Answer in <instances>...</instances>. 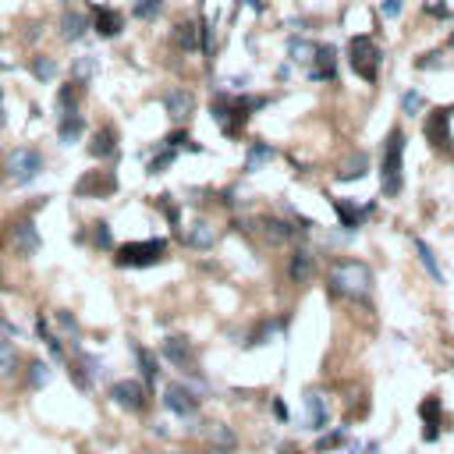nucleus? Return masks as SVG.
Instances as JSON below:
<instances>
[{
    "instance_id": "ea45409f",
    "label": "nucleus",
    "mask_w": 454,
    "mask_h": 454,
    "mask_svg": "<svg viewBox=\"0 0 454 454\" xmlns=\"http://www.w3.org/2000/svg\"><path fill=\"white\" fill-rule=\"evenodd\" d=\"M57 323H60L64 334H71V341H78V320H75L71 313H57Z\"/></svg>"
},
{
    "instance_id": "49530a36",
    "label": "nucleus",
    "mask_w": 454,
    "mask_h": 454,
    "mask_svg": "<svg viewBox=\"0 0 454 454\" xmlns=\"http://www.w3.org/2000/svg\"><path fill=\"white\" fill-rule=\"evenodd\" d=\"M217 440L231 447V444H234V433H231V430H217Z\"/></svg>"
},
{
    "instance_id": "f257e3e1",
    "label": "nucleus",
    "mask_w": 454,
    "mask_h": 454,
    "mask_svg": "<svg viewBox=\"0 0 454 454\" xmlns=\"http://www.w3.org/2000/svg\"><path fill=\"white\" fill-rule=\"evenodd\" d=\"M330 291L348 298V302H362V298H369L373 291V270L366 263H358V259H344V263H334L330 266Z\"/></svg>"
},
{
    "instance_id": "a878e982",
    "label": "nucleus",
    "mask_w": 454,
    "mask_h": 454,
    "mask_svg": "<svg viewBox=\"0 0 454 454\" xmlns=\"http://www.w3.org/2000/svg\"><path fill=\"white\" fill-rule=\"evenodd\" d=\"M415 252H419V263L426 266V274L437 281V284H444V270H440V263H437V256H433V249L426 245V241H419L415 238Z\"/></svg>"
},
{
    "instance_id": "393cba45",
    "label": "nucleus",
    "mask_w": 454,
    "mask_h": 454,
    "mask_svg": "<svg viewBox=\"0 0 454 454\" xmlns=\"http://www.w3.org/2000/svg\"><path fill=\"white\" fill-rule=\"evenodd\" d=\"M96 68H100V60H96L93 53H82V57H75V64H71V75H75V82L89 85V82H93V75H96Z\"/></svg>"
},
{
    "instance_id": "3c124183",
    "label": "nucleus",
    "mask_w": 454,
    "mask_h": 454,
    "mask_svg": "<svg viewBox=\"0 0 454 454\" xmlns=\"http://www.w3.org/2000/svg\"><path fill=\"white\" fill-rule=\"evenodd\" d=\"M60 4H68V0H60Z\"/></svg>"
},
{
    "instance_id": "4468645a",
    "label": "nucleus",
    "mask_w": 454,
    "mask_h": 454,
    "mask_svg": "<svg viewBox=\"0 0 454 454\" xmlns=\"http://www.w3.org/2000/svg\"><path fill=\"white\" fill-rule=\"evenodd\" d=\"M164 110L171 114V121H189V114L195 110V96L189 93V89H171V93L164 96Z\"/></svg>"
},
{
    "instance_id": "a211bd4d",
    "label": "nucleus",
    "mask_w": 454,
    "mask_h": 454,
    "mask_svg": "<svg viewBox=\"0 0 454 454\" xmlns=\"http://www.w3.org/2000/svg\"><path fill=\"white\" fill-rule=\"evenodd\" d=\"M82 132H85V121H82L78 110H64V114H60V125H57V139L60 142L71 146V142H78Z\"/></svg>"
},
{
    "instance_id": "aec40b11",
    "label": "nucleus",
    "mask_w": 454,
    "mask_h": 454,
    "mask_svg": "<svg viewBox=\"0 0 454 454\" xmlns=\"http://www.w3.org/2000/svg\"><path fill=\"white\" fill-rule=\"evenodd\" d=\"M330 202H334V209H338V217H341V227H348V231H355L358 224H362V217H366L369 213V209L373 206H351L348 199H330Z\"/></svg>"
},
{
    "instance_id": "ddd939ff",
    "label": "nucleus",
    "mask_w": 454,
    "mask_h": 454,
    "mask_svg": "<svg viewBox=\"0 0 454 454\" xmlns=\"http://www.w3.org/2000/svg\"><path fill=\"white\" fill-rule=\"evenodd\" d=\"M11 245L21 252V256H36L40 252V231L33 220H18L11 227Z\"/></svg>"
},
{
    "instance_id": "8fccbe9b",
    "label": "nucleus",
    "mask_w": 454,
    "mask_h": 454,
    "mask_svg": "<svg viewBox=\"0 0 454 454\" xmlns=\"http://www.w3.org/2000/svg\"><path fill=\"white\" fill-rule=\"evenodd\" d=\"M451 46H454V36H451Z\"/></svg>"
},
{
    "instance_id": "f8f14e48",
    "label": "nucleus",
    "mask_w": 454,
    "mask_h": 454,
    "mask_svg": "<svg viewBox=\"0 0 454 454\" xmlns=\"http://www.w3.org/2000/svg\"><path fill=\"white\" fill-rule=\"evenodd\" d=\"M338 50L334 46H330V43H320L316 46V53H313V68H309V78L313 82H330V78H334V71H338V64H334V57Z\"/></svg>"
},
{
    "instance_id": "37998d69",
    "label": "nucleus",
    "mask_w": 454,
    "mask_h": 454,
    "mask_svg": "<svg viewBox=\"0 0 454 454\" xmlns=\"http://www.w3.org/2000/svg\"><path fill=\"white\" fill-rule=\"evenodd\" d=\"M401 4H405V0H383V15H387V18H398V15H401Z\"/></svg>"
},
{
    "instance_id": "7c9ffc66",
    "label": "nucleus",
    "mask_w": 454,
    "mask_h": 454,
    "mask_svg": "<svg viewBox=\"0 0 454 454\" xmlns=\"http://www.w3.org/2000/svg\"><path fill=\"white\" fill-rule=\"evenodd\" d=\"M263 227H266L270 241H291V238H295V227H291L288 220H277V217H266Z\"/></svg>"
},
{
    "instance_id": "20e7f679",
    "label": "nucleus",
    "mask_w": 454,
    "mask_h": 454,
    "mask_svg": "<svg viewBox=\"0 0 454 454\" xmlns=\"http://www.w3.org/2000/svg\"><path fill=\"white\" fill-rule=\"evenodd\" d=\"M380 46L369 40V36H351V43H348V64H351V71L362 78V82H376V75H380Z\"/></svg>"
},
{
    "instance_id": "412c9836",
    "label": "nucleus",
    "mask_w": 454,
    "mask_h": 454,
    "mask_svg": "<svg viewBox=\"0 0 454 454\" xmlns=\"http://www.w3.org/2000/svg\"><path fill=\"white\" fill-rule=\"evenodd\" d=\"M85 28H89V18L78 15V11H64V18H60V36H64L68 43H78L85 36Z\"/></svg>"
},
{
    "instance_id": "5701e85b",
    "label": "nucleus",
    "mask_w": 454,
    "mask_h": 454,
    "mask_svg": "<svg viewBox=\"0 0 454 454\" xmlns=\"http://www.w3.org/2000/svg\"><path fill=\"white\" fill-rule=\"evenodd\" d=\"M199 33H202V25H195V21H181L177 28H174V43L181 46V50H199Z\"/></svg>"
},
{
    "instance_id": "7ed1b4c3",
    "label": "nucleus",
    "mask_w": 454,
    "mask_h": 454,
    "mask_svg": "<svg viewBox=\"0 0 454 454\" xmlns=\"http://www.w3.org/2000/svg\"><path fill=\"white\" fill-rule=\"evenodd\" d=\"M401 164H405V132L394 128L383 142V160H380V189L387 199L401 195L405 177H401Z\"/></svg>"
},
{
    "instance_id": "a18cd8bd",
    "label": "nucleus",
    "mask_w": 454,
    "mask_h": 454,
    "mask_svg": "<svg viewBox=\"0 0 454 454\" xmlns=\"http://www.w3.org/2000/svg\"><path fill=\"white\" fill-rule=\"evenodd\" d=\"M405 110H408V114H415V110H419V96H415V93H408V96H405Z\"/></svg>"
},
{
    "instance_id": "58836bf2",
    "label": "nucleus",
    "mask_w": 454,
    "mask_h": 454,
    "mask_svg": "<svg viewBox=\"0 0 454 454\" xmlns=\"http://www.w3.org/2000/svg\"><path fill=\"white\" fill-rule=\"evenodd\" d=\"M93 241H96L100 249H110L114 245V241H110V224H103V220L93 224Z\"/></svg>"
},
{
    "instance_id": "c03bdc74",
    "label": "nucleus",
    "mask_w": 454,
    "mask_h": 454,
    "mask_svg": "<svg viewBox=\"0 0 454 454\" xmlns=\"http://www.w3.org/2000/svg\"><path fill=\"white\" fill-rule=\"evenodd\" d=\"M181 142H189V132H171V135L164 139V146H171V149H177Z\"/></svg>"
},
{
    "instance_id": "c85d7f7f",
    "label": "nucleus",
    "mask_w": 454,
    "mask_h": 454,
    "mask_svg": "<svg viewBox=\"0 0 454 454\" xmlns=\"http://www.w3.org/2000/svg\"><path fill=\"white\" fill-rule=\"evenodd\" d=\"M366 167H369V157H366V153H355L348 164H341L338 177H341V181H355V177H362V174H366Z\"/></svg>"
},
{
    "instance_id": "de8ad7c7",
    "label": "nucleus",
    "mask_w": 454,
    "mask_h": 454,
    "mask_svg": "<svg viewBox=\"0 0 454 454\" xmlns=\"http://www.w3.org/2000/svg\"><path fill=\"white\" fill-rule=\"evenodd\" d=\"M274 415H277V419H288V408H284V401H274Z\"/></svg>"
},
{
    "instance_id": "e433bc0d",
    "label": "nucleus",
    "mask_w": 454,
    "mask_h": 454,
    "mask_svg": "<svg viewBox=\"0 0 454 454\" xmlns=\"http://www.w3.org/2000/svg\"><path fill=\"white\" fill-rule=\"evenodd\" d=\"M36 334H40V338H43V341L50 344V351H53V355H64V344H60V341H57V338L50 334V326H46V320H43V316L36 320Z\"/></svg>"
},
{
    "instance_id": "4be33fe9",
    "label": "nucleus",
    "mask_w": 454,
    "mask_h": 454,
    "mask_svg": "<svg viewBox=\"0 0 454 454\" xmlns=\"http://www.w3.org/2000/svg\"><path fill=\"white\" fill-rule=\"evenodd\" d=\"M306 426L309 430H323L326 426V405H323V398L320 394H306Z\"/></svg>"
},
{
    "instance_id": "b1692460",
    "label": "nucleus",
    "mask_w": 454,
    "mask_h": 454,
    "mask_svg": "<svg viewBox=\"0 0 454 454\" xmlns=\"http://www.w3.org/2000/svg\"><path fill=\"white\" fill-rule=\"evenodd\" d=\"M213 241H217V234H213V227H209L206 220L192 224V231H189V245H192V249L209 252V249H213Z\"/></svg>"
},
{
    "instance_id": "9b49d317",
    "label": "nucleus",
    "mask_w": 454,
    "mask_h": 454,
    "mask_svg": "<svg viewBox=\"0 0 454 454\" xmlns=\"http://www.w3.org/2000/svg\"><path fill=\"white\" fill-rule=\"evenodd\" d=\"M422 132H426V139L433 146H447L451 142V107H440L433 114H426V125H422Z\"/></svg>"
},
{
    "instance_id": "2f4dec72",
    "label": "nucleus",
    "mask_w": 454,
    "mask_h": 454,
    "mask_svg": "<svg viewBox=\"0 0 454 454\" xmlns=\"http://www.w3.org/2000/svg\"><path fill=\"white\" fill-rule=\"evenodd\" d=\"M266 160H274V149L263 146V142H252V146H249V157H245V171H256V167H263Z\"/></svg>"
},
{
    "instance_id": "f704fd0d",
    "label": "nucleus",
    "mask_w": 454,
    "mask_h": 454,
    "mask_svg": "<svg viewBox=\"0 0 454 454\" xmlns=\"http://www.w3.org/2000/svg\"><path fill=\"white\" fill-rule=\"evenodd\" d=\"M174 157H177V149H171V146H164V153L160 157H153L149 160V174H164L171 164H174Z\"/></svg>"
},
{
    "instance_id": "423d86ee",
    "label": "nucleus",
    "mask_w": 454,
    "mask_h": 454,
    "mask_svg": "<svg viewBox=\"0 0 454 454\" xmlns=\"http://www.w3.org/2000/svg\"><path fill=\"white\" fill-rule=\"evenodd\" d=\"M40 171H43V153L33 146H18L8 157V177L15 185H28L33 177H40Z\"/></svg>"
},
{
    "instance_id": "1a4fd4ad",
    "label": "nucleus",
    "mask_w": 454,
    "mask_h": 454,
    "mask_svg": "<svg viewBox=\"0 0 454 454\" xmlns=\"http://www.w3.org/2000/svg\"><path fill=\"white\" fill-rule=\"evenodd\" d=\"M160 351H164V358L171 362L174 369L199 373V369H195V351H192V341H189V338H167Z\"/></svg>"
},
{
    "instance_id": "dca6fc26",
    "label": "nucleus",
    "mask_w": 454,
    "mask_h": 454,
    "mask_svg": "<svg viewBox=\"0 0 454 454\" xmlns=\"http://www.w3.org/2000/svg\"><path fill=\"white\" fill-rule=\"evenodd\" d=\"M93 28L103 40H114V36H121V28H125V18L114 8H93Z\"/></svg>"
},
{
    "instance_id": "4c0bfd02",
    "label": "nucleus",
    "mask_w": 454,
    "mask_h": 454,
    "mask_svg": "<svg viewBox=\"0 0 454 454\" xmlns=\"http://www.w3.org/2000/svg\"><path fill=\"white\" fill-rule=\"evenodd\" d=\"M164 0H135V18H157Z\"/></svg>"
},
{
    "instance_id": "cd10ccee",
    "label": "nucleus",
    "mask_w": 454,
    "mask_h": 454,
    "mask_svg": "<svg viewBox=\"0 0 454 454\" xmlns=\"http://www.w3.org/2000/svg\"><path fill=\"white\" fill-rule=\"evenodd\" d=\"M135 358H139V369H142V380L146 383H157V355L149 351V348H142V344H135Z\"/></svg>"
},
{
    "instance_id": "2eb2a0df",
    "label": "nucleus",
    "mask_w": 454,
    "mask_h": 454,
    "mask_svg": "<svg viewBox=\"0 0 454 454\" xmlns=\"http://www.w3.org/2000/svg\"><path fill=\"white\" fill-rule=\"evenodd\" d=\"M419 415H422V440H437L440 437V398L430 394L426 401L419 405Z\"/></svg>"
},
{
    "instance_id": "39448f33",
    "label": "nucleus",
    "mask_w": 454,
    "mask_h": 454,
    "mask_svg": "<svg viewBox=\"0 0 454 454\" xmlns=\"http://www.w3.org/2000/svg\"><path fill=\"white\" fill-rule=\"evenodd\" d=\"M167 252V241L164 238H149V241H128V245L117 249V266H153L160 263Z\"/></svg>"
},
{
    "instance_id": "bb28decb",
    "label": "nucleus",
    "mask_w": 454,
    "mask_h": 454,
    "mask_svg": "<svg viewBox=\"0 0 454 454\" xmlns=\"http://www.w3.org/2000/svg\"><path fill=\"white\" fill-rule=\"evenodd\" d=\"M82 82H68V85H60V93H57V107H60V114H64V110H78V96H82Z\"/></svg>"
},
{
    "instance_id": "473e14b6",
    "label": "nucleus",
    "mask_w": 454,
    "mask_h": 454,
    "mask_svg": "<svg viewBox=\"0 0 454 454\" xmlns=\"http://www.w3.org/2000/svg\"><path fill=\"white\" fill-rule=\"evenodd\" d=\"M28 68H33V75H36L40 82H50V78L57 75L53 57H46V53H36V57H33V64H28Z\"/></svg>"
},
{
    "instance_id": "f03ea898",
    "label": "nucleus",
    "mask_w": 454,
    "mask_h": 454,
    "mask_svg": "<svg viewBox=\"0 0 454 454\" xmlns=\"http://www.w3.org/2000/svg\"><path fill=\"white\" fill-rule=\"evenodd\" d=\"M266 100H252V96H227V93H217L213 100V117H217V125L227 139H238L241 128H245V121L252 117V110H259Z\"/></svg>"
},
{
    "instance_id": "a19ab883",
    "label": "nucleus",
    "mask_w": 454,
    "mask_h": 454,
    "mask_svg": "<svg viewBox=\"0 0 454 454\" xmlns=\"http://www.w3.org/2000/svg\"><path fill=\"white\" fill-rule=\"evenodd\" d=\"M160 206H164V213H167V220L177 227V220H181V209H177V202H171V195H160Z\"/></svg>"
},
{
    "instance_id": "c9c22d12",
    "label": "nucleus",
    "mask_w": 454,
    "mask_h": 454,
    "mask_svg": "<svg viewBox=\"0 0 454 454\" xmlns=\"http://www.w3.org/2000/svg\"><path fill=\"white\" fill-rule=\"evenodd\" d=\"M288 46H291V57L298 60V64H302V60H313V53H316V46H313V43H306V40H298V36H295V40H291Z\"/></svg>"
},
{
    "instance_id": "0eeeda50",
    "label": "nucleus",
    "mask_w": 454,
    "mask_h": 454,
    "mask_svg": "<svg viewBox=\"0 0 454 454\" xmlns=\"http://www.w3.org/2000/svg\"><path fill=\"white\" fill-rule=\"evenodd\" d=\"M114 192H117V177L110 171H89L85 177H78V185H75L78 199H107Z\"/></svg>"
},
{
    "instance_id": "79ce46f5",
    "label": "nucleus",
    "mask_w": 454,
    "mask_h": 454,
    "mask_svg": "<svg viewBox=\"0 0 454 454\" xmlns=\"http://www.w3.org/2000/svg\"><path fill=\"white\" fill-rule=\"evenodd\" d=\"M341 444H344V430H338V433L323 437V440L316 444V451H330V447H341Z\"/></svg>"
},
{
    "instance_id": "c756f323",
    "label": "nucleus",
    "mask_w": 454,
    "mask_h": 454,
    "mask_svg": "<svg viewBox=\"0 0 454 454\" xmlns=\"http://www.w3.org/2000/svg\"><path fill=\"white\" fill-rule=\"evenodd\" d=\"M15 366H18V351H15V344H11L8 338H0V380L11 376Z\"/></svg>"
},
{
    "instance_id": "6e6552de",
    "label": "nucleus",
    "mask_w": 454,
    "mask_h": 454,
    "mask_svg": "<svg viewBox=\"0 0 454 454\" xmlns=\"http://www.w3.org/2000/svg\"><path fill=\"white\" fill-rule=\"evenodd\" d=\"M164 405H167L174 415L189 419V415L199 412V394H192V390L181 387V383H167V387H164Z\"/></svg>"
},
{
    "instance_id": "09e8293b",
    "label": "nucleus",
    "mask_w": 454,
    "mask_h": 454,
    "mask_svg": "<svg viewBox=\"0 0 454 454\" xmlns=\"http://www.w3.org/2000/svg\"><path fill=\"white\" fill-rule=\"evenodd\" d=\"M206 454H227V451H224V447H213V451H206Z\"/></svg>"
},
{
    "instance_id": "6ab92c4d",
    "label": "nucleus",
    "mask_w": 454,
    "mask_h": 454,
    "mask_svg": "<svg viewBox=\"0 0 454 454\" xmlns=\"http://www.w3.org/2000/svg\"><path fill=\"white\" fill-rule=\"evenodd\" d=\"M114 149H117V132L107 125V128H100L96 135H93V142H89V153H93L96 160H107V157H114Z\"/></svg>"
},
{
    "instance_id": "f3484780",
    "label": "nucleus",
    "mask_w": 454,
    "mask_h": 454,
    "mask_svg": "<svg viewBox=\"0 0 454 454\" xmlns=\"http://www.w3.org/2000/svg\"><path fill=\"white\" fill-rule=\"evenodd\" d=\"M313 270H316V263H313V252H306V249L291 252V263H288V277H291L295 284H309V281H313Z\"/></svg>"
},
{
    "instance_id": "72a5a7b5",
    "label": "nucleus",
    "mask_w": 454,
    "mask_h": 454,
    "mask_svg": "<svg viewBox=\"0 0 454 454\" xmlns=\"http://www.w3.org/2000/svg\"><path fill=\"white\" fill-rule=\"evenodd\" d=\"M50 366H46V362H33V366H28V387H33V390H40V387H46L50 383Z\"/></svg>"
},
{
    "instance_id": "9d476101",
    "label": "nucleus",
    "mask_w": 454,
    "mask_h": 454,
    "mask_svg": "<svg viewBox=\"0 0 454 454\" xmlns=\"http://www.w3.org/2000/svg\"><path fill=\"white\" fill-rule=\"evenodd\" d=\"M110 398H114V405L128 408V412H142L146 408V387L139 380H117L110 387Z\"/></svg>"
}]
</instances>
